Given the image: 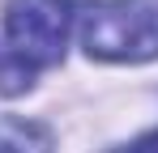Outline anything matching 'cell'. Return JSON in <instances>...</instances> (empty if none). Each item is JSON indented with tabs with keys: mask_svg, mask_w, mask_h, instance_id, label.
<instances>
[{
	"mask_svg": "<svg viewBox=\"0 0 158 153\" xmlns=\"http://www.w3.org/2000/svg\"><path fill=\"white\" fill-rule=\"evenodd\" d=\"M124 153H158V128H154V132H145V136H137Z\"/></svg>",
	"mask_w": 158,
	"mask_h": 153,
	"instance_id": "4",
	"label": "cell"
},
{
	"mask_svg": "<svg viewBox=\"0 0 158 153\" xmlns=\"http://www.w3.org/2000/svg\"><path fill=\"white\" fill-rule=\"evenodd\" d=\"M81 47L90 60L141 64L158 55V0H103L81 13Z\"/></svg>",
	"mask_w": 158,
	"mask_h": 153,
	"instance_id": "2",
	"label": "cell"
},
{
	"mask_svg": "<svg viewBox=\"0 0 158 153\" xmlns=\"http://www.w3.org/2000/svg\"><path fill=\"white\" fill-rule=\"evenodd\" d=\"M73 30V0H13L4 13V55L0 94H22L39 68H52L64 55Z\"/></svg>",
	"mask_w": 158,
	"mask_h": 153,
	"instance_id": "1",
	"label": "cell"
},
{
	"mask_svg": "<svg viewBox=\"0 0 158 153\" xmlns=\"http://www.w3.org/2000/svg\"><path fill=\"white\" fill-rule=\"evenodd\" d=\"M0 153H52V136L26 119H0Z\"/></svg>",
	"mask_w": 158,
	"mask_h": 153,
	"instance_id": "3",
	"label": "cell"
}]
</instances>
